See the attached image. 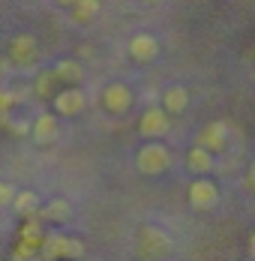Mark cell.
Returning a JSON list of instances; mask_svg holds the SVG:
<instances>
[{"instance_id": "6da1fadb", "label": "cell", "mask_w": 255, "mask_h": 261, "mask_svg": "<svg viewBox=\"0 0 255 261\" xmlns=\"http://www.w3.org/2000/svg\"><path fill=\"white\" fill-rule=\"evenodd\" d=\"M171 237L168 231H162L159 225H141L138 234H135V252L138 258L144 261H156V258H165L171 252Z\"/></svg>"}, {"instance_id": "7a4b0ae2", "label": "cell", "mask_w": 255, "mask_h": 261, "mask_svg": "<svg viewBox=\"0 0 255 261\" xmlns=\"http://www.w3.org/2000/svg\"><path fill=\"white\" fill-rule=\"evenodd\" d=\"M135 168L144 174V177H159L171 168V150L162 144V141H147L144 147H138L135 153Z\"/></svg>"}, {"instance_id": "3957f363", "label": "cell", "mask_w": 255, "mask_h": 261, "mask_svg": "<svg viewBox=\"0 0 255 261\" xmlns=\"http://www.w3.org/2000/svg\"><path fill=\"white\" fill-rule=\"evenodd\" d=\"M39 255L48 261H75L84 255V243L78 240V237H66L60 234V231H54V234H42V243H39Z\"/></svg>"}, {"instance_id": "277c9868", "label": "cell", "mask_w": 255, "mask_h": 261, "mask_svg": "<svg viewBox=\"0 0 255 261\" xmlns=\"http://www.w3.org/2000/svg\"><path fill=\"white\" fill-rule=\"evenodd\" d=\"M135 102V93H132V87L123 84V81H111V84H105L99 93V105L108 111V114H114V117H120V114H126L129 108Z\"/></svg>"}, {"instance_id": "5b68a950", "label": "cell", "mask_w": 255, "mask_h": 261, "mask_svg": "<svg viewBox=\"0 0 255 261\" xmlns=\"http://www.w3.org/2000/svg\"><path fill=\"white\" fill-rule=\"evenodd\" d=\"M228 141H231V126L225 120H210L195 135V147H201L207 153H222L228 147Z\"/></svg>"}, {"instance_id": "8992f818", "label": "cell", "mask_w": 255, "mask_h": 261, "mask_svg": "<svg viewBox=\"0 0 255 261\" xmlns=\"http://www.w3.org/2000/svg\"><path fill=\"white\" fill-rule=\"evenodd\" d=\"M84 105H87V96H84L81 87H63V90H57L51 96V108H54L51 114H57V117H78L84 111Z\"/></svg>"}, {"instance_id": "52a82bcc", "label": "cell", "mask_w": 255, "mask_h": 261, "mask_svg": "<svg viewBox=\"0 0 255 261\" xmlns=\"http://www.w3.org/2000/svg\"><path fill=\"white\" fill-rule=\"evenodd\" d=\"M189 204L195 210H213L219 204V186L210 177H195L189 183Z\"/></svg>"}, {"instance_id": "ba28073f", "label": "cell", "mask_w": 255, "mask_h": 261, "mask_svg": "<svg viewBox=\"0 0 255 261\" xmlns=\"http://www.w3.org/2000/svg\"><path fill=\"white\" fill-rule=\"evenodd\" d=\"M168 129H171V120H168V114H165L159 105L147 108V111L141 114V120H138V132H141L147 141H159L162 135H168Z\"/></svg>"}, {"instance_id": "9c48e42d", "label": "cell", "mask_w": 255, "mask_h": 261, "mask_svg": "<svg viewBox=\"0 0 255 261\" xmlns=\"http://www.w3.org/2000/svg\"><path fill=\"white\" fill-rule=\"evenodd\" d=\"M126 54L132 63H153L159 57V39L153 33H135L126 45Z\"/></svg>"}, {"instance_id": "30bf717a", "label": "cell", "mask_w": 255, "mask_h": 261, "mask_svg": "<svg viewBox=\"0 0 255 261\" xmlns=\"http://www.w3.org/2000/svg\"><path fill=\"white\" fill-rule=\"evenodd\" d=\"M36 57H39V45L30 33H18L9 39V60L15 66H33Z\"/></svg>"}, {"instance_id": "8fae6325", "label": "cell", "mask_w": 255, "mask_h": 261, "mask_svg": "<svg viewBox=\"0 0 255 261\" xmlns=\"http://www.w3.org/2000/svg\"><path fill=\"white\" fill-rule=\"evenodd\" d=\"M57 135H60V117H57V114H39V117H33V123H30V138H33L39 147L54 144Z\"/></svg>"}, {"instance_id": "7c38bea8", "label": "cell", "mask_w": 255, "mask_h": 261, "mask_svg": "<svg viewBox=\"0 0 255 261\" xmlns=\"http://www.w3.org/2000/svg\"><path fill=\"white\" fill-rule=\"evenodd\" d=\"M51 75L57 84H63V87H81V81H84V66L72 60V57H66V60H57L54 66H51Z\"/></svg>"}, {"instance_id": "4fadbf2b", "label": "cell", "mask_w": 255, "mask_h": 261, "mask_svg": "<svg viewBox=\"0 0 255 261\" xmlns=\"http://www.w3.org/2000/svg\"><path fill=\"white\" fill-rule=\"evenodd\" d=\"M186 105H189V90H186L183 84H171V87H165V93H162V105H159L165 114H183Z\"/></svg>"}, {"instance_id": "5bb4252c", "label": "cell", "mask_w": 255, "mask_h": 261, "mask_svg": "<svg viewBox=\"0 0 255 261\" xmlns=\"http://www.w3.org/2000/svg\"><path fill=\"white\" fill-rule=\"evenodd\" d=\"M99 12H102V0H75V3L69 6V15H72L75 24H90V21H96Z\"/></svg>"}, {"instance_id": "9a60e30c", "label": "cell", "mask_w": 255, "mask_h": 261, "mask_svg": "<svg viewBox=\"0 0 255 261\" xmlns=\"http://www.w3.org/2000/svg\"><path fill=\"white\" fill-rule=\"evenodd\" d=\"M36 216H42V219H48V222H66V219L72 216V204H69L66 198H51L45 207L36 210Z\"/></svg>"}, {"instance_id": "2e32d148", "label": "cell", "mask_w": 255, "mask_h": 261, "mask_svg": "<svg viewBox=\"0 0 255 261\" xmlns=\"http://www.w3.org/2000/svg\"><path fill=\"white\" fill-rule=\"evenodd\" d=\"M12 204H15V213H18V216H24V219H36L39 195H36V192H30V189H21V192H15Z\"/></svg>"}, {"instance_id": "e0dca14e", "label": "cell", "mask_w": 255, "mask_h": 261, "mask_svg": "<svg viewBox=\"0 0 255 261\" xmlns=\"http://www.w3.org/2000/svg\"><path fill=\"white\" fill-rule=\"evenodd\" d=\"M186 168L195 171V174H210L213 171V153H207L201 147H192L186 153Z\"/></svg>"}, {"instance_id": "ac0fdd59", "label": "cell", "mask_w": 255, "mask_h": 261, "mask_svg": "<svg viewBox=\"0 0 255 261\" xmlns=\"http://www.w3.org/2000/svg\"><path fill=\"white\" fill-rule=\"evenodd\" d=\"M54 87H57V81H54V75H51V69H48V72H39V75H36L33 90H36V96H39V99H51V96L57 93Z\"/></svg>"}, {"instance_id": "d6986e66", "label": "cell", "mask_w": 255, "mask_h": 261, "mask_svg": "<svg viewBox=\"0 0 255 261\" xmlns=\"http://www.w3.org/2000/svg\"><path fill=\"white\" fill-rule=\"evenodd\" d=\"M18 240L21 243H27V246H36L39 249V243H42V228H39V222H24V228L18 231Z\"/></svg>"}, {"instance_id": "ffe728a7", "label": "cell", "mask_w": 255, "mask_h": 261, "mask_svg": "<svg viewBox=\"0 0 255 261\" xmlns=\"http://www.w3.org/2000/svg\"><path fill=\"white\" fill-rule=\"evenodd\" d=\"M12 258L15 261H33V258H39V249L36 246H27V243H15V252H12Z\"/></svg>"}, {"instance_id": "44dd1931", "label": "cell", "mask_w": 255, "mask_h": 261, "mask_svg": "<svg viewBox=\"0 0 255 261\" xmlns=\"http://www.w3.org/2000/svg\"><path fill=\"white\" fill-rule=\"evenodd\" d=\"M12 198H15V189H12L9 183L0 180V207H9V204H12Z\"/></svg>"}, {"instance_id": "7402d4cb", "label": "cell", "mask_w": 255, "mask_h": 261, "mask_svg": "<svg viewBox=\"0 0 255 261\" xmlns=\"http://www.w3.org/2000/svg\"><path fill=\"white\" fill-rule=\"evenodd\" d=\"M54 3H57V6H66V9H69V6H72L75 0H54Z\"/></svg>"}, {"instance_id": "603a6c76", "label": "cell", "mask_w": 255, "mask_h": 261, "mask_svg": "<svg viewBox=\"0 0 255 261\" xmlns=\"http://www.w3.org/2000/svg\"><path fill=\"white\" fill-rule=\"evenodd\" d=\"M141 3H159V0H141Z\"/></svg>"}, {"instance_id": "cb8c5ba5", "label": "cell", "mask_w": 255, "mask_h": 261, "mask_svg": "<svg viewBox=\"0 0 255 261\" xmlns=\"http://www.w3.org/2000/svg\"><path fill=\"white\" fill-rule=\"evenodd\" d=\"M63 261H69V258H63Z\"/></svg>"}, {"instance_id": "d4e9b609", "label": "cell", "mask_w": 255, "mask_h": 261, "mask_svg": "<svg viewBox=\"0 0 255 261\" xmlns=\"http://www.w3.org/2000/svg\"><path fill=\"white\" fill-rule=\"evenodd\" d=\"M0 117H3V114H0Z\"/></svg>"}]
</instances>
